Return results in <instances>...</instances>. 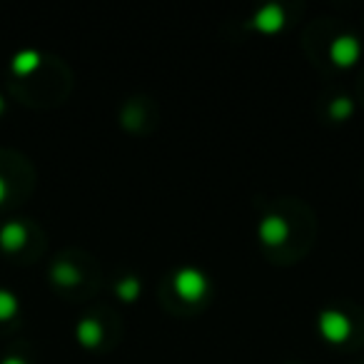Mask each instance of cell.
I'll list each match as a JSON object with an SVG mask.
<instances>
[{
    "mask_svg": "<svg viewBox=\"0 0 364 364\" xmlns=\"http://www.w3.org/2000/svg\"><path fill=\"white\" fill-rule=\"evenodd\" d=\"M359 53H362V48H359V41L354 36H337L332 41V46H329L332 60L342 68L352 65V63L359 58Z\"/></svg>",
    "mask_w": 364,
    "mask_h": 364,
    "instance_id": "cell-3",
    "label": "cell"
},
{
    "mask_svg": "<svg viewBox=\"0 0 364 364\" xmlns=\"http://www.w3.org/2000/svg\"><path fill=\"white\" fill-rule=\"evenodd\" d=\"M6 110V100H3V95H0V112Z\"/></svg>",
    "mask_w": 364,
    "mask_h": 364,
    "instance_id": "cell-15",
    "label": "cell"
},
{
    "mask_svg": "<svg viewBox=\"0 0 364 364\" xmlns=\"http://www.w3.org/2000/svg\"><path fill=\"white\" fill-rule=\"evenodd\" d=\"M329 112H332V117H337V120H347V117L352 115V100L344 95L334 97V100L329 102Z\"/></svg>",
    "mask_w": 364,
    "mask_h": 364,
    "instance_id": "cell-12",
    "label": "cell"
},
{
    "mask_svg": "<svg viewBox=\"0 0 364 364\" xmlns=\"http://www.w3.org/2000/svg\"><path fill=\"white\" fill-rule=\"evenodd\" d=\"M252 26L259 28V31H264V33L279 31V28L284 26V11H282V6H277V3H267V6H262L257 13H255Z\"/></svg>",
    "mask_w": 364,
    "mask_h": 364,
    "instance_id": "cell-5",
    "label": "cell"
},
{
    "mask_svg": "<svg viewBox=\"0 0 364 364\" xmlns=\"http://www.w3.org/2000/svg\"><path fill=\"white\" fill-rule=\"evenodd\" d=\"M41 65V53L38 50H21L13 58V73L16 75H31Z\"/></svg>",
    "mask_w": 364,
    "mask_h": 364,
    "instance_id": "cell-8",
    "label": "cell"
},
{
    "mask_svg": "<svg viewBox=\"0 0 364 364\" xmlns=\"http://www.w3.org/2000/svg\"><path fill=\"white\" fill-rule=\"evenodd\" d=\"M259 237H262L264 245H272V247L282 245L289 237L287 220L279 218V215H264L262 223H259Z\"/></svg>",
    "mask_w": 364,
    "mask_h": 364,
    "instance_id": "cell-4",
    "label": "cell"
},
{
    "mask_svg": "<svg viewBox=\"0 0 364 364\" xmlns=\"http://www.w3.org/2000/svg\"><path fill=\"white\" fill-rule=\"evenodd\" d=\"M0 364H28V362L23 357H16V354H11V357H6Z\"/></svg>",
    "mask_w": 364,
    "mask_h": 364,
    "instance_id": "cell-14",
    "label": "cell"
},
{
    "mask_svg": "<svg viewBox=\"0 0 364 364\" xmlns=\"http://www.w3.org/2000/svg\"><path fill=\"white\" fill-rule=\"evenodd\" d=\"M18 312V297L11 289H0V322L13 319Z\"/></svg>",
    "mask_w": 364,
    "mask_h": 364,
    "instance_id": "cell-10",
    "label": "cell"
},
{
    "mask_svg": "<svg viewBox=\"0 0 364 364\" xmlns=\"http://www.w3.org/2000/svg\"><path fill=\"white\" fill-rule=\"evenodd\" d=\"M175 289L180 297L198 299V297H203L205 289H208V277L195 267H182L180 272L175 274Z\"/></svg>",
    "mask_w": 364,
    "mask_h": 364,
    "instance_id": "cell-2",
    "label": "cell"
},
{
    "mask_svg": "<svg viewBox=\"0 0 364 364\" xmlns=\"http://www.w3.org/2000/svg\"><path fill=\"white\" fill-rule=\"evenodd\" d=\"M117 294H120V299H125V302H132V299L140 294V279L137 277H122L120 282H117Z\"/></svg>",
    "mask_w": 364,
    "mask_h": 364,
    "instance_id": "cell-11",
    "label": "cell"
},
{
    "mask_svg": "<svg viewBox=\"0 0 364 364\" xmlns=\"http://www.w3.org/2000/svg\"><path fill=\"white\" fill-rule=\"evenodd\" d=\"M50 277H53V282L60 284V287H75V284L80 282V272H77L70 262H58L55 267L50 269Z\"/></svg>",
    "mask_w": 364,
    "mask_h": 364,
    "instance_id": "cell-9",
    "label": "cell"
},
{
    "mask_svg": "<svg viewBox=\"0 0 364 364\" xmlns=\"http://www.w3.org/2000/svg\"><path fill=\"white\" fill-rule=\"evenodd\" d=\"M28 242V228L23 223H6L0 228V247L6 252H18Z\"/></svg>",
    "mask_w": 364,
    "mask_h": 364,
    "instance_id": "cell-6",
    "label": "cell"
},
{
    "mask_svg": "<svg viewBox=\"0 0 364 364\" xmlns=\"http://www.w3.org/2000/svg\"><path fill=\"white\" fill-rule=\"evenodd\" d=\"M319 332L329 339V342H344L352 334V322L347 319V314L339 309H324L319 314Z\"/></svg>",
    "mask_w": 364,
    "mask_h": 364,
    "instance_id": "cell-1",
    "label": "cell"
},
{
    "mask_svg": "<svg viewBox=\"0 0 364 364\" xmlns=\"http://www.w3.org/2000/svg\"><path fill=\"white\" fill-rule=\"evenodd\" d=\"M6 198H8V182H6V177L0 175V205H3Z\"/></svg>",
    "mask_w": 364,
    "mask_h": 364,
    "instance_id": "cell-13",
    "label": "cell"
},
{
    "mask_svg": "<svg viewBox=\"0 0 364 364\" xmlns=\"http://www.w3.org/2000/svg\"><path fill=\"white\" fill-rule=\"evenodd\" d=\"M75 334H77V342L80 344H85V347H97L102 339V324L92 317H85V319H80Z\"/></svg>",
    "mask_w": 364,
    "mask_h": 364,
    "instance_id": "cell-7",
    "label": "cell"
}]
</instances>
